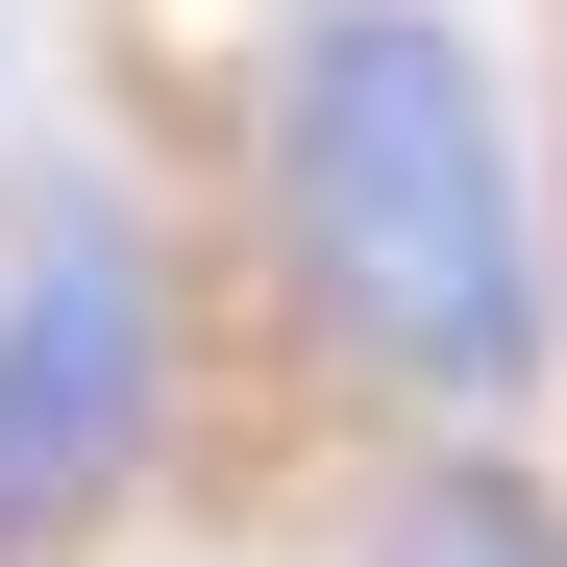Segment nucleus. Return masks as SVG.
<instances>
[{
	"label": "nucleus",
	"mask_w": 567,
	"mask_h": 567,
	"mask_svg": "<svg viewBox=\"0 0 567 567\" xmlns=\"http://www.w3.org/2000/svg\"><path fill=\"white\" fill-rule=\"evenodd\" d=\"M247 198H271V271L297 321L370 346L395 395L444 420H518L543 395V173H518V74L468 0H297L247 74Z\"/></svg>",
	"instance_id": "1"
},
{
	"label": "nucleus",
	"mask_w": 567,
	"mask_h": 567,
	"mask_svg": "<svg viewBox=\"0 0 567 567\" xmlns=\"http://www.w3.org/2000/svg\"><path fill=\"white\" fill-rule=\"evenodd\" d=\"M173 444V247L124 173H50L0 247V567L100 543Z\"/></svg>",
	"instance_id": "2"
},
{
	"label": "nucleus",
	"mask_w": 567,
	"mask_h": 567,
	"mask_svg": "<svg viewBox=\"0 0 567 567\" xmlns=\"http://www.w3.org/2000/svg\"><path fill=\"white\" fill-rule=\"evenodd\" d=\"M346 567H567V494H543L518 444H420L395 494H370V543H346Z\"/></svg>",
	"instance_id": "3"
}]
</instances>
